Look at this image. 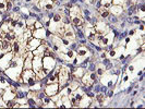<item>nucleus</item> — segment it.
I'll use <instances>...</instances> for the list:
<instances>
[{
	"instance_id": "nucleus-1",
	"label": "nucleus",
	"mask_w": 145,
	"mask_h": 109,
	"mask_svg": "<svg viewBox=\"0 0 145 109\" xmlns=\"http://www.w3.org/2000/svg\"><path fill=\"white\" fill-rule=\"evenodd\" d=\"M120 81V74H111L109 72H106L104 75L99 78V83L103 86H106L107 88L114 89L117 84H119Z\"/></svg>"
},
{
	"instance_id": "nucleus-2",
	"label": "nucleus",
	"mask_w": 145,
	"mask_h": 109,
	"mask_svg": "<svg viewBox=\"0 0 145 109\" xmlns=\"http://www.w3.org/2000/svg\"><path fill=\"white\" fill-rule=\"evenodd\" d=\"M21 78L23 80V83L29 86H32L33 84H35L37 82L36 74L32 69H23L21 73Z\"/></svg>"
},
{
	"instance_id": "nucleus-3",
	"label": "nucleus",
	"mask_w": 145,
	"mask_h": 109,
	"mask_svg": "<svg viewBox=\"0 0 145 109\" xmlns=\"http://www.w3.org/2000/svg\"><path fill=\"white\" fill-rule=\"evenodd\" d=\"M94 29L98 35H105L111 29H110L108 23H106L103 19H97L96 22L94 23Z\"/></svg>"
},
{
	"instance_id": "nucleus-4",
	"label": "nucleus",
	"mask_w": 145,
	"mask_h": 109,
	"mask_svg": "<svg viewBox=\"0 0 145 109\" xmlns=\"http://www.w3.org/2000/svg\"><path fill=\"white\" fill-rule=\"evenodd\" d=\"M92 52H93V51L91 50L87 46H85V45H80V46H78V47H76V51H75V54H76V57H75V58L79 60V65H80L81 61H82L83 59L87 58V57H92Z\"/></svg>"
},
{
	"instance_id": "nucleus-5",
	"label": "nucleus",
	"mask_w": 145,
	"mask_h": 109,
	"mask_svg": "<svg viewBox=\"0 0 145 109\" xmlns=\"http://www.w3.org/2000/svg\"><path fill=\"white\" fill-rule=\"evenodd\" d=\"M22 70H23V65H16V67H9L7 70H5L3 73L7 75L9 79L12 81H16L18 78L21 75Z\"/></svg>"
},
{
	"instance_id": "nucleus-6",
	"label": "nucleus",
	"mask_w": 145,
	"mask_h": 109,
	"mask_svg": "<svg viewBox=\"0 0 145 109\" xmlns=\"http://www.w3.org/2000/svg\"><path fill=\"white\" fill-rule=\"evenodd\" d=\"M56 65H57L56 58H54L51 56H44L43 57V69L48 74L55 69Z\"/></svg>"
},
{
	"instance_id": "nucleus-7",
	"label": "nucleus",
	"mask_w": 145,
	"mask_h": 109,
	"mask_svg": "<svg viewBox=\"0 0 145 109\" xmlns=\"http://www.w3.org/2000/svg\"><path fill=\"white\" fill-rule=\"evenodd\" d=\"M114 40H115V36H114V33H112V31L110 29L107 34H105V35H102L101 37V40H99V43H98V46L102 48V49H105L108 45L114 43Z\"/></svg>"
},
{
	"instance_id": "nucleus-8",
	"label": "nucleus",
	"mask_w": 145,
	"mask_h": 109,
	"mask_svg": "<svg viewBox=\"0 0 145 109\" xmlns=\"http://www.w3.org/2000/svg\"><path fill=\"white\" fill-rule=\"evenodd\" d=\"M13 56H14L13 52L10 51V52L3 54V56L0 57V71H5L10 67V62L13 58Z\"/></svg>"
},
{
	"instance_id": "nucleus-9",
	"label": "nucleus",
	"mask_w": 145,
	"mask_h": 109,
	"mask_svg": "<svg viewBox=\"0 0 145 109\" xmlns=\"http://www.w3.org/2000/svg\"><path fill=\"white\" fill-rule=\"evenodd\" d=\"M38 7L42 11H54L57 10V5L52 0H38Z\"/></svg>"
},
{
	"instance_id": "nucleus-10",
	"label": "nucleus",
	"mask_w": 145,
	"mask_h": 109,
	"mask_svg": "<svg viewBox=\"0 0 145 109\" xmlns=\"http://www.w3.org/2000/svg\"><path fill=\"white\" fill-rule=\"evenodd\" d=\"M44 92L49 97L56 95L59 92V83L58 82H55V83H50V84H46L45 88H44Z\"/></svg>"
},
{
	"instance_id": "nucleus-11",
	"label": "nucleus",
	"mask_w": 145,
	"mask_h": 109,
	"mask_svg": "<svg viewBox=\"0 0 145 109\" xmlns=\"http://www.w3.org/2000/svg\"><path fill=\"white\" fill-rule=\"evenodd\" d=\"M43 69V57L42 56H34L32 60V70L34 72H38Z\"/></svg>"
},
{
	"instance_id": "nucleus-12",
	"label": "nucleus",
	"mask_w": 145,
	"mask_h": 109,
	"mask_svg": "<svg viewBox=\"0 0 145 109\" xmlns=\"http://www.w3.org/2000/svg\"><path fill=\"white\" fill-rule=\"evenodd\" d=\"M62 37H65V38L69 39V40H71V42H75V40H76L75 31H74V27H73L72 25H68V26H65V32Z\"/></svg>"
},
{
	"instance_id": "nucleus-13",
	"label": "nucleus",
	"mask_w": 145,
	"mask_h": 109,
	"mask_svg": "<svg viewBox=\"0 0 145 109\" xmlns=\"http://www.w3.org/2000/svg\"><path fill=\"white\" fill-rule=\"evenodd\" d=\"M86 68H83L81 65H76L74 68V70L71 72V75H72L73 79H75V80H81V78L84 75V73L86 72Z\"/></svg>"
},
{
	"instance_id": "nucleus-14",
	"label": "nucleus",
	"mask_w": 145,
	"mask_h": 109,
	"mask_svg": "<svg viewBox=\"0 0 145 109\" xmlns=\"http://www.w3.org/2000/svg\"><path fill=\"white\" fill-rule=\"evenodd\" d=\"M42 43H43V40H40V39H38V38H35V37L31 38L29 42L26 43V50H29V51L35 50Z\"/></svg>"
},
{
	"instance_id": "nucleus-15",
	"label": "nucleus",
	"mask_w": 145,
	"mask_h": 109,
	"mask_svg": "<svg viewBox=\"0 0 145 109\" xmlns=\"http://www.w3.org/2000/svg\"><path fill=\"white\" fill-rule=\"evenodd\" d=\"M109 13L112 15H115V16H121L122 13L124 12L123 8L121 7V6H116V5H111L110 7H109Z\"/></svg>"
},
{
	"instance_id": "nucleus-16",
	"label": "nucleus",
	"mask_w": 145,
	"mask_h": 109,
	"mask_svg": "<svg viewBox=\"0 0 145 109\" xmlns=\"http://www.w3.org/2000/svg\"><path fill=\"white\" fill-rule=\"evenodd\" d=\"M46 27H40V29H37L32 31V35L35 38H38L40 40H45L46 39Z\"/></svg>"
},
{
	"instance_id": "nucleus-17",
	"label": "nucleus",
	"mask_w": 145,
	"mask_h": 109,
	"mask_svg": "<svg viewBox=\"0 0 145 109\" xmlns=\"http://www.w3.org/2000/svg\"><path fill=\"white\" fill-rule=\"evenodd\" d=\"M93 102V97L88 96L87 94H84L82 99L79 102V108H86V107H89V105Z\"/></svg>"
},
{
	"instance_id": "nucleus-18",
	"label": "nucleus",
	"mask_w": 145,
	"mask_h": 109,
	"mask_svg": "<svg viewBox=\"0 0 145 109\" xmlns=\"http://www.w3.org/2000/svg\"><path fill=\"white\" fill-rule=\"evenodd\" d=\"M33 52L32 51H27L26 57L24 58V62H23V69H32V60H33Z\"/></svg>"
},
{
	"instance_id": "nucleus-19",
	"label": "nucleus",
	"mask_w": 145,
	"mask_h": 109,
	"mask_svg": "<svg viewBox=\"0 0 145 109\" xmlns=\"http://www.w3.org/2000/svg\"><path fill=\"white\" fill-rule=\"evenodd\" d=\"M12 82H13L12 80H8L6 74H5V75H2L1 72H0V88L6 89L7 87H9L10 85H11V83H12Z\"/></svg>"
},
{
	"instance_id": "nucleus-20",
	"label": "nucleus",
	"mask_w": 145,
	"mask_h": 109,
	"mask_svg": "<svg viewBox=\"0 0 145 109\" xmlns=\"http://www.w3.org/2000/svg\"><path fill=\"white\" fill-rule=\"evenodd\" d=\"M46 48H47V45L45 43V40H43V43L40 44L35 50L32 51V52H33L34 56H42V57H44V52L46 50Z\"/></svg>"
},
{
	"instance_id": "nucleus-21",
	"label": "nucleus",
	"mask_w": 145,
	"mask_h": 109,
	"mask_svg": "<svg viewBox=\"0 0 145 109\" xmlns=\"http://www.w3.org/2000/svg\"><path fill=\"white\" fill-rule=\"evenodd\" d=\"M71 24L74 27H82V25L84 24V19L82 16H72L71 18Z\"/></svg>"
},
{
	"instance_id": "nucleus-22",
	"label": "nucleus",
	"mask_w": 145,
	"mask_h": 109,
	"mask_svg": "<svg viewBox=\"0 0 145 109\" xmlns=\"http://www.w3.org/2000/svg\"><path fill=\"white\" fill-rule=\"evenodd\" d=\"M82 16V12H81V7L80 5L78 3V5H73V7L70 9V18H72V16Z\"/></svg>"
},
{
	"instance_id": "nucleus-23",
	"label": "nucleus",
	"mask_w": 145,
	"mask_h": 109,
	"mask_svg": "<svg viewBox=\"0 0 145 109\" xmlns=\"http://www.w3.org/2000/svg\"><path fill=\"white\" fill-rule=\"evenodd\" d=\"M0 50L2 51L3 54L12 51V43H10V42L3 39V40H2V44H1V47H0Z\"/></svg>"
},
{
	"instance_id": "nucleus-24",
	"label": "nucleus",
	"mask_w": 145,
	"mask_h": 109,
	"mask_svg": "<svg viewBox=\"0 0 145 109\" xmlns=\"http://www.w3.org/2000/svg\"><path fill=\"white\" fill-rule=\"evenodd\" d=\"M72 105L71 102L69 99V95H65L61 97V105H60V108H71Z\"/></svg>"
},
{
	"instance_id": "nucleus-25",
	"label": "nucleus",
	"mask_w": 145,
	"mask_h": 109,
	"mask_svg": "<svg viewBox=\"0 0 145 109\" xmlns=\"http://www.w3.org/2000/svg\"><path fill=\"white\" fill-rule=\"evenodd\" d=\"M95 72H96V74H97V76H98V78H101L102 75H104V74L106 73V68H105V65H103L102 62L96 63V69H95Z\"/></svg>"
},
{
	"instance_id": "nucleus-26",
	"label": "nucleus",
	"mask_w": 145,
	"mask_h": 109,
	"mask_svg": "<svg viewBox=\"0 0 145 109\" xmlns=\"http://www.w3.org/2000/svg\"><path fill=\"white\" fill-rule=\"evenodd\" d=\"M37 21V18L34 16H29L27 19H25V24H26V29H31V31H34V24Z\"/></svg>"
},
{
	"instance_id": "nucleus-27",
	"label": "nucleus",
	"mask_w": 145,
	"mask_h": 109,
	"mask_svg": "<svg viewBox=\"0 0 145 109\" xmlns=\"http://www.w3.org/2000/svg\"><path fill=\"white\" fill-rule=\"evenodd\" d=\"M16 38H18V36L15 35L13 31H9V32H7V33L3 35V39L10 42V43H13L14 40H16Z\"/></svg>"
},
{
	"instance_id": "nucleus-28",
	"label": "nucleus",
	"mask_w": 145,
	"mask_h": 109,
	"mask_svg": "<svg viewBox=\"0 0 145 109\" xmlns=\"http://www.w3.org/2000/svg\"><path fill=\"white\" fill-rule=\"evenodd\" d=\"M42 88H43L42 81H37L35 84H33L32 86H29V89L31 91H34V92H39V91H42Z\"/></svg>"
},
{
	"instance_id": "nucleus-29",
	"label": "nucleus",
	"mask_w": 145,
	"mask_h": 109,
	"mask_svg": "<svg viewBox=\"0 0 145 109\" xmlns=\"http://www.w3.org/2000/svg\"><path fill=\"white\" fill-rule=\"evenodd\" d=\"M31 38H33V35H32V31L29 29H26L24 31V33H23V40L24 42H29Z\"/></svg>"
},
{
	"instance_id": "nucleus-30",
	"label": "nucleus",
	"mask_w": 145,
	"mask_h": 109,
	"mask_svg": "<svg viewBox=\"0 0 145 109\" xmlns=\"http://www.w3.org/2000/svg\"><path fill=\"white\" fill-rule=\"evenodd\" d=\"M99 3L101 6H103L106 9H109V7L112 5V0H99Z\"/></svg>"
},
{
	"instance_id": "nucleus-31",
	"label": "nucleus",
	"mask_w": 145,
	"mask_h": 109,
	"mask_svg": "<svg viewBox=\"0 0 145 109\" xmlns=\"http://www.w3.org/2000/svg\"><path fill=\"white\" fill-rule=\"evenodd\" d=\"M107 20H108L111 24H117L118 22H119V19H118V16H115V15L112 14H109V16L107 18Z\"/></svg>"
},
{
	"instance_id": "nucleus-32",
	"label": "nucleus",
	"mask_w": 145,
	"mask_h": 109,
	"mask_svg": "<svg viewBox=\"0 0 145 109\" xmlns=\"http://www.w3.org/2000/svg\"><path fill=\"white\" fill-rule=\"evenodd\" d=\"M43 108H57V105H56V102L50 101V102H48V104H46V105H43L42 106Z\"/></svg>"
},
{
	"instance_id": "nucleus-33",
	"label": "nucleus",
	"mask_w": 145,
	"mask_h": 109,
	"mask_svg": "<svg viewBox=\"0 0 145 109\" xmlns=\"http://www.w3.org/2000/svg\"><path fill=\"white\" fill-rule=\"evenodd\" d=\"M6 8H7V12H11V11H12V8H13V2L10 1V0H7Z\"/></svg>"
},
{
	"instance_id": "nucleus-34",
	"label": "nucleus",
	"mask_w": 145,
	"mask_h": 109,
	"mask_svg": "<svg viewBox=\"0 0 145 109\" xmlns=\"http://www.w3.org/2000/svg\"><path fill=\"white\" fill-rule=\"evenodd\" d=\"M6 3H7V1H0V11H2V12H7Z\"/></svg>"
},
{
	"instance_id": "nucleus-35",
	"label": "nucleus",
	"mask_w": 145,
	"mask_h": 109,
	"mask_svg": "<svg viewBox=\"0 0 145 109\" xmlns=\"http://www.w3.org/2000/svg\"><path fill=\"white\" fill-rule=\"evenodd\" d=\"M0 108H7V104L3 101L2 96H0Z\"/></svg>"
},
{
	"instance_id": "nucleus-36",
	"label": "nucleus",
	"mask_w": 145,
	"mask_h": 109,
	"mask_svg": "<svg viewBox=\"0 0 145 109\" xmlns=\"http://www.w3.org/2000/svg\"><path fill=\"white\" fill-rule=\"evenodd\" d=\"M97 1H98V0H85V3L88 5V6H95Z\"/></svg>"
},
{
	"instance_id": "nucleus-37",
	"label": "nucleus",
	"mask_w": 145,
	"mask_h": 109,
	"mask_svg": "<svg viewBox=\"0 0 145 109\" xmlns=\"http://www.w3.org/2000/svg\"><path fill=\"white\" fill-rule=\"evenodd\" d=\"M123 1H124V0H112V5H116V6H121V7H122Z\"/></svg>"
},
{
	"instance_id": "nucleus-38",
	"label": "nucleus",
	"mask_w": 145,
	"mask_h": 109,
	"mask_svg": "<svg viewBox=\"0 0 145 109\" xmlns=\"http://www.w3.org/2000/svg\"><path fill=\"white\" fill-rule=\"evenodd\" d=\"M40 27H44L43 24L40 23V22L37 20L36 22H35V24H34V29H40Z\"/></svg>"
},
{
	"instance_id": "nucleus-39",
	"label": "nucleus",
	"mask_w": 145,
	"mask_h": 109,
	"mask_svg": "<svg viewBox=\"0 0 145 109\" xmlns=\"http://www.w3.org/2000/svg\"><path fill=\"white\" fill-rule=\"evenodd\" d=\"M135 32H137V29H132L130 31H128V36H133L135 34Z\"/></svg>"
},
{
	"instance_id": "nucleus-40",
	"label": "nucleus",
	"mask_w": 145,
	"mask_h": 109,
	"mask_svg": "<svg viewBox=\"0 0 145 109\" xmlns=\"http://www.w3.org/2000/svg\"><path fill=\"white\" fill-rule=\"evenodd\" d=\"M3 92H5V89H3V88H0V96H2Z\"/></svg>"
},
{
	"instance_id": "nucleus-41",
	"label": "nucleus",
	"mask_w": 145,
	"mask_h": 109,
	"mask_svg": "<svg viewBox=\"0 0 145 109\" xmlns=\"http://www.w3.org/2000/svg\"><path fill=\"white\" fill-rule=\"evenodd\" d=\"M32 1H33V0H24L25 3H29V2H32Z\"/></svg>"
},
{
	"instance_id": "nucleus-42",
	"label": "nucleus",
	"mask_w": 145,
	"mask_h": 109,
	"mask_svg": "<svg viewBox=\"0 0 145 109\" xmlns=\"http://www.w3.org/2000/svg\"><path fill=\"white\" fill-rule=\"evenodd\" d=\"M1 44H2V40H1V39H0V47H1Z\"/></svg>"
},
{
	"instance_id": "nucleus-43",
	"label": "nucleus",
	"mask_w": 145,
	"mask_h": 109,
	"mask_svg": "<svg viewBox=\"0 0 145 109\" xmlns=\"http://www.w3.org/2000/svg\"><path fill=\"white\" fill-rule=\"evenodd\" d=\"M52 1H55V2H56V1H60V0H52Z\"/></svg>"
},
{
	"instance_id": "nucleus-44",
	"label": "nucleus",
	"mask_w": 145,
	"mask_h": 109,
	"mask_svg": "<svg viewBox=\"0 0 145 109\" xmlns=\"http://www.w3.org/2000/svg\"><path fill=\"white\" fill-rule=\"evenodd\" d=\"M0 1H7V0H0Z\"/></svg>"
}]
</instances>
